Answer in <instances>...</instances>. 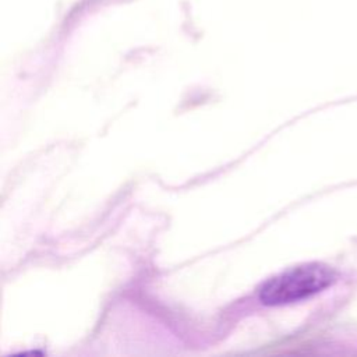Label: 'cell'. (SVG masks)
<instances>
[{"label": "cell", "mask_w": 357, "mask_h": 357, "mask_svg": "<svg viewBox=\"0 0 357 357\" xmlns=\"http://www.w3.org/2000/svg\"><path fill=\"white\" fill-rule=\"evenodd\" d=\"M337 276V272L324 262L301 264L268 279L259 290V298L268 305L300 301L331 287Z\"/></svg>", "instance_id": "1"}]
</instances>
